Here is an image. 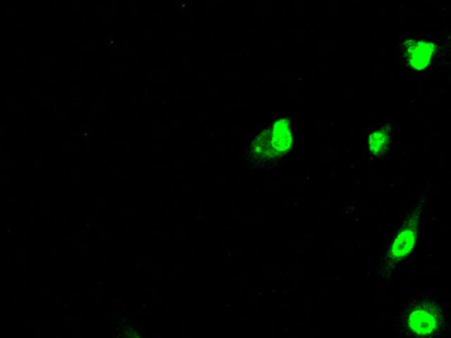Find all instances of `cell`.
Here are the masks:
<instances>
[{"label":"cell","mask_w":451,"mask_h":338,"mask_svg":"<svg viewBox=\"0 0 451 338\" xmlns=\"http://www.w3.org/2000/svg\"><path fill=\"white\" fill-rule=\"evenodd\" d=\"M433 51V47L429 43L417 42L407 49V58L411 66L417 70L424 69L429 64Z\"/></svg>","instance_id":"obj_3"},{"label":"cell","mask_w":451,"mask_h":338,"mask_svg":"<svg viewBox=\"0 0 451 338\" xmlns=\"http://www.w3.org/2000/svg\"><path fill=\"white\" fill-rule=\"evenodd\" d=\"M423 213L422 209L413 210L395 232L385 258L386 269L396 268L398 263L415 248L423 221Z\"/></svg>","instance_id":"obj_2"},{"label":"cell","mask_w":451,"mask_h":338,"mask_svg":"<svg viewBox=\"0 0 451 338\" xmlns=\"http://www.w3.org/2000/svg\"><path fill=\"white\" fill-rule=\"evenodd\" d=\"M448 308L437 294H416L407 300L398 317L402 338H441L446 330Z\"/></svg>","instance_id":"obj_1"}]
</instances>
